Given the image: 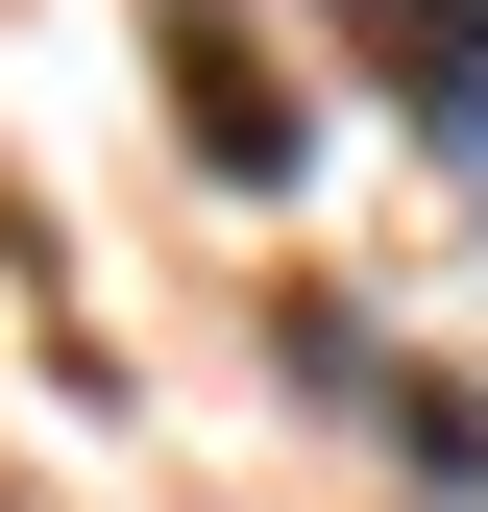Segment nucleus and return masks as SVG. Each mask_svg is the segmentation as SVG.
Wrapping results in <instances>:
<instances>
[{
    "label": "nucleus",
    "mask_w": 488,
    "mask_h": 512,
    "mask_svg": "<svg viewBox=\"0 0 488 512\" xmlns=\"http://www.w3.org/2000/svg\"><path fill=\"white\" fill-rule=\"evenodd\" d=\"M171 74H196V171H244V196H269V171H293V98H269V49H244L220 0H171Z\"/></svg>",
    "instance_id": "nucleus-2"
},
{
    "label": "nucleus",
    "mask_w": 488,
    "mask_h": 512,
    "mask_svg": "<svg viewBox=\"0 0 488 512\" xmlns=\"http://www.w3.org/2000/svg\"><path fill=\"white\" fill-rule=\"evenodd\" d=\"M342 25H366V74L440 122V147H488V0H342Z\"/></svg>",
    "instance_id": "nucleus-1"
}]
</instances>
